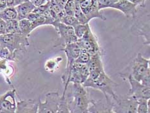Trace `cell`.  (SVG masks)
Instances as JSON below:
<instances>
[{"instance_id": "cell-8", "label": "cell", "mask_w": 150, "mask_h": 113, "mask_svg": "<svg viewBox=\"0 0 150 113\" xmlns=\"http://www.w3.org/2000/svg\"><path fill=\"white\" fill-rule=\"evenodd\" d=\"M61 101L57 92H50L45 95L44 102L39 100L38 113H57Z\"/></svg>"}, {"instance_id": "cell-6", "label": "cell", "mask_w": 150, "mask_h": 113, "mask_svg": "<svg viewBox=\"0 0 150 113\" xmlns=\"http://www.w3.org/2000/svg\"><path fill=\"white\" fill-rule=\"evenodd\" d=\"M61 50H63L67 56L66 68H65L64 72L61 76L62 82H63L64 85L63 92H65L67 89V80L71 67L72 66L73 63L77 59V58L79 57L81 51V48L77 44V43H73L65 45L62 48Z\"/></svg>"}, {"instance_id": "cell-33", "label": "cell", "mask_w": 150, "mask_h": 113, "mask_svg": "<svg viewBox=\"0 0 150 113\" xmlns=\"http://www.w3.org/2000/svg\"><path fill=\"white\" fill-rule=\"evenodd\" d=\"M140 82H141L143 85L146 87H150V71L143 77V78Z\"/></svg>"}, {"instance_id": "cell-37", "label": "cell", "mask_w": 150, "mask_h": 113, "mask_svg": "<svg viewBox=\"0 0 150 113\" xmlns=\"http://www.w3.org/2000/svg\"><path fill=\"white\" fill-rule=\"evenodd\" d=\"M58 5H59L61 8H64L65 3L67 2L68 0H54Z\"/></svg>"}, {"instance_id": "cell-16", "label": "cell", "mask_w": 150, "mask_h": 113, "mask_svg": "<svg viewBox=\"0 0 150 113\" xmlns=\"http://www.w3.org/2000/svg\"><path fill=\"white\" fill-rule=\"evenodd\" d=\"M89 113H115L113 110L112 99H92L88 107Z\"/></svg>"}, {"instance_id": "cell-7", "label": "cell", "mask_w": 150, "mask_h": 113, "mask_svg": "<svg viewBox=\"0 0 150 113\" xmlns=\"http://www.w3.org/2000/svg\"><path fill=\"white\" fill-rule=\"evenodd\" d=\"M112 103L115 113H137L138 101L132 97L117 95L114 98H112Z\"/></svg>"}, {"instance_id": "cell-28", "label": "cell", "mask_w": 150, "mask_h": 113, "mask_svg": "<svg viewBox=\"0 0 150 113\" xmlns=\"http://www.w3.org/2000/svg\"><path fill=\"white\" fill-rule=\"evenodd\" d=\"M59 58L50 59L49 60L47 61L45 65V70L49 72H54V71L58 68V64H59V60L58 61Z\"/></svg>"}, {"instance_id": "cell-42", "label": "cell", "mask_w": 150, "mask_h": 113, "mask_svg": "<svg viewBox=\"0 0 150 113\" xmlns=\"http://www.w3.org/2000/svg\"><path fill=\"white\" fill-rule=\"evenodd\" d=\"M0 60H1V58H0Z\"/></svg>"}, {"instance_id": "cell-4", "label": "cell", "mask_w": 150, "mask_h": 113, "mask_svg": "<svg viewBox=\"0 0 150 113\" xmlns=\"http://www.w3.org/2000/svg\"><path fill=\"white\" fill-rule=\"evenodd\" d=\"M0 45L8 48L12 54L17 56L18 52L27 51L30 43L28 37L22 34H5L0 36Z\"/></svg>"}, {"instance_id": "cell-40", "label": "cell", "mask_w": 150, "mask_h": 113, "mask_svg": "<svg viewBox=\"0 0 150 113\" xmlns=\"http://www.w3.org/2000/svg\"><path fill=\"white\" fill-rule=\"evenodd\" d=\"M14 6H16L19 4H21V3L24 2L25 0H14Z\"/></svg>"}, {"instance_id": "cell-17", "label": "cell", "mask_w": 150, "mask_h": 113, "mask_svg": "<svg viewBox=\"0 0 150 113\" xmlns=\"http://www.w3.org/2000/svg\"><path fill=\"white\" fill-rule=\"evenodd\" d=\"M38 102L35 99H28L17 102L15 113H38Z\"/></svg>"}, {"instance_id": "cell-31", "label": "cell", "mask_w": 150, "mask_h": 113, "mask_svg": "<svg viewBox=\"0 0 150 113\" xmlns=\"http://www.w3.org/2000/svg\"><path fill=\"white\" fill-rule=\"evenodd\" d=\"M90 57L91 55L87 53L86 51L81 50V53L79 54V57L77 58V59L76 60V62L82 63V64H88L89 62V61L90 60Z\"/></svg>"}, {"instance_id": "cell-5", "label": "cell", "mask_w": 150, "mask_h": 113, "mask_svg": "<svg viewBox=\"0 0 150 113\" xmlns=\"http://www.w3.org/2000/svg\"><path fill=\"white\" fill-rule=\"evenodd\" d=\"M76 43L81 50L86 51L90 55L97 53L100 54L102 56L105 55V52L100 46L97 36L91 30V28L87 31L82 38L78 39Z\"/></svg>"}, {"instance_id": "cell-2", "label": "cell", "mask_w": 150, "mask_h": 113, "mask_svg": "<svg viewBox=\"0 0 150 113\" xmlns=\"http://www.w3.org/2000/svg\"><path fill=\"white\" fill-rule=\"evenodd\" d=\"M82 85L85 88L99 90L106 99L117 96L115 90L118 84L107 75L104 69L90 71L89 76Z\"/></svg>"}, {"instance_id": "cell-3", "label": "cell", "mask_w": 150, "mask_h": 113, "mask_svg": "<svg viewBox=\"0 0 150 113\" xmlns=\"http://www.w3.org/2000/svg\"><path fill=\"white\" fill-rule=\"evenodd\" d=\"M149 63L150 60L149 58H146L141 53H138L128 65L119 74L123 80L127 76H130L140 82L143 77L150 71Z\"/></svg>"}, {"instance_id": "cell-15", "label": "cell", "mask_w": 150, "mask_h": 113, "mask_svg": "<svg viewBox=\"0 0 150 113\" xmlns=\"http://www.w3.org/2000/svg\"><path fill=\"white\" fill-rule=\"evenodd\" d=\"M112 9L122 12L127 18L134 19L137 14V6L128 0H118L112 6Z\"/></svg>"}, {"instance_id": "cell-10", "label": "cell", "mask_w": 150, "mask_h": 113, "mask_svg": "<svg viewBox=\"0 0 150 113\" xmlns=\"http://www.w3.org/2000/svg\"><path fill=\"white\" fill-rule=\"evenodd\" d=\"M90 71L86 64L75 62L71 67L67 80V87L70 83L83 84L89 76Z\"/></svg>"}, {"instance_id": "cell-11", "label": "cell", "mask_w": 150, "mask_h": 113, "mask_svg": "<svg viewBox=\"0 0 150 113\" xmlns=\"http://www.w3.org/2000/svg\"><path fill=\"white\" fill-rule=\"evenodd\" d=\"M54 28L59 36V43L55 45V47L58 46V45H61L62 47H64L65 45L68 44L77 42V38L75 34L74 27L66 25L59 22Z\"/></svg>"}, {"instance_id": "cell-20", "label": "cell", "mask_w": 150, "mask_h": 113, "mask_svg": "<svg viewBox=\"0 0 150 113\" xmlns=\"http://www.w3.org/2000/svg\"><path fill=\"white\" fill-rule=\"evenodd\" d=\"M17 12L15 6L6 7L3 10L0 11V18L5 21H8L14 19H17Z\"/></svg>"}, {"instance_id": "cell-12", "label": "cell", "mask_w": 150, "mask_h": 113, "mask_svg": "<svg viewBox=\"0 0 150 113\" xmlns=\"http://www.w3.org/2000/svg\"><path fill=\"white\" fill-rule=\"evenodd\" d=\"M79 4L89 21L94 18H99L103 21L106 20V16L99 11L97 0H83Z\"/></svg>"}, {"instance_id": "cell-18", "label": "cell", "mask_w": 150, "mask_h": 113, "mask_svg": "<svg viewBox=\"0 0 150 113\" xmlns=\"http://www.w3.org/2000/svg\"><path fill=\"white\" fill-rule=\"evenodd\" d=\"M35 6L28 0H25L24 2L21 3L17 6H15V9L17 12V20H21L23 19H25L27 16L34 11Z\"/></svg>"}, {"instance_id": "cell-14", "label": "cell", "mask_w": 150, "mask_h": 113, "mask_svg": "<svg viewBox=\"0 0 150 113\" xmlns=\"http://www.w3.org/2000/svg\"><path fill=\"white\" fill-rule=\"evenodd\" d=\"M149 14L146 16H142L141 18L133 19L135 20V23L132 26V30L133 32H137L139 36H142L144 38V44L149 45V19L146 20Z\"/></svg>"}, {"instance_id": "cell-26", "label": "cell", "mask_w": 150, "mask_h": 113, "mask_svg": "<svg viewBox=\"0 0 150 113\" xmlns=\"http://www.w3.org/2000/svg\"><path fill=\"white\" fill-rule=\"evenodd\" d=\"M137 113H150L149 99L138 100V106Z\"/></svg>"}, {"instance_id": "cell-13", "label": "cell", "mask_w": 150, "mask_h": 113, "mask_svg": "<svg viewBox=\"0 0 150 113\" xmlns=\"http://www.w3.org/2000/svg\"><path fill=\"white\" fill-rule=\"evenodd\" d=\"M17 106L14 88L0 96V113H15Z\"/></svg>"}, {"instance_id": "cell-34", "label": "cell", "mask_w": 150, "mask_h": 113, "mask_svg": "<svg viewBox=\"0 0 150 113\" xmlns=\"http://www.w3.org/2000/svg\"><path fill=\"white\" fill-rule=\"evenodd\" d=\"M131 3L135 4L136 6H140L141 8L146 7V2L147 0H128Z\"/></svg>"}, {"instance_id": "cell-21", "label": "cell", "mask_w": 150, "mask_h": 113, "mask_svg": "<svg viewBox=\"0 0 150 113\" xmlns=\"http://www.w3.org/2000/svg\"><path fill=\"white\" fill-rule=\"evenodd\" d=\"M19 28L21 34L28 37L30 36L31 32L33 31L32 28V23L31 22L27 19V18L21 19L18 21Z\"/></svg>"}, {"instance_id": "cell-23", "label": "cell", "mask_w": 150, "mask_h": 113, "mask_svg": "<svg viewBox=\"0 0 150 113\" xmlns=\"http://www.w3.org/2000/svg\"><path fill=\"white\" fill-rule=\"evenodd\" d=\"M76 3V2H75ZM74 16L80 24H87L89 23L88 19H87L86 16L84 14L82 10H81L79 4L78 3H76V6H75Z\"/></svg>"}, {"instance_id": "cell-19", "label": "cell", "mask_w": 150, "mask_h": 113, "mask_svg": "<svg viewBox=\"0 0 150 113\" xmlns=\"http://www.w3.org/2000/svg\"><path fill=\"white\" fill-rule=\"evenodd\" d=\"M102 58V56L98 53L91 55L90 60L88 63L87 64L90 72V71L104 69L102 58Z\"/></svg>"}, {"instance_id": "cell-38", "label": "cell", "mask_w": 150, "mask_h": 113, "mask_svg": "<svg viewBox=\"0 0 150 113\" xmlns=\"http://www.w3.org/2000/svg\"><path fill=\"white\" fill-rule=\"evenodd\" d=\"M6 7H7L6 0H0V11L3 10Z\"/></svg>"}, {"instance_id": "cell-24", "label": "cell", "mask_w": 150, "mask_h": 113, "mask_svg": "<svg viewBox=\"0 0 150 113\" xmlns=\"http://www.w3.org/2000/svg\"><path fill=\"white\" fill-rule=\"evenodd\" d=\"M0 58L11 61H16L17 60V56L12 54L8 48L3 47L1 45H0Z\"/></svg>"}, {"instance_id": "cell-39", "label": "cell", "mask_w": 150, "mask_h": 113, "mask_svg": "<svg viewBox=\"0 0 150 113\" xmlns=\"http://www.w3.org/2000/svg\"><path fill=\"white\" fill-rule=\"evenodd\" d=\"M6 6H7L8 7H11V6H15L14 0H6Z\"/></svg>"}, {"instance_id": "cell-35", "label": "cell", "mask_w": 150, "mask_h": 113, "mask_svg": "<svg viewBox=\"0 0 150 113\" xmlns=\"http://www.w3.org/2000/svg\"><path fill=\"white\" fill-rule=\"evenodd\" d=\"M28 1L31 2L33 5L35 6V7H38V6L46 4L49 0H28Z\"/></svg>"}, {"instance_id": "cell-25", "label": "cell", "mask_w": 150, "mask_h": 113, "mask_svg": "<svg viewBox=\"0 0 150 113\" xmlns=\"http://www.w3.org/2000/svg\"><path fill=\"white\" fill-rule=\"evenodd\" d=\"M90 28L89 23L87 24H78L76 27H74L75 34H76V37L78 39L82 38L84 34L86 33L87 31Z\"/></svg>"}, {"instance_id": "cell-41", "label": "cell", "mask_w": 150, "mask_h": 113, "mask_svg": "<svg viewBox=\"0 0 150 113\" xmlns=\"http://www.w3.org/2000/svg\"><path fill=\"white\" fill-rule=\"evenodd\" d=\"M74 1H75V2H76V3H79L80 2H81L82 1H83V0H74Z\"/></svg>"}, {"instance_id": "cell-9", "label": "cell", "mask_w": 150, "mask_h": 113, "mask_svg": "<svg viewBox=\"0 0 150 113\" xmlns=\"http://www.w3.org/2000/svg\"><path fill=\"white\" fill-rule=\"evenodd\" d=\"M124 80H127L129 83L130 88L126 96L135 98L138 101L139 99H149L150 98V87H146L133 79L132 76H128Z\"/></svg>"}, {"instance_id": "cell-36", "label": "cell", "mask_w": 150, "mask_h": 113, "mask_svg": "<svg viewBox=\"0 0 150 113\" xmlns=\"http://www.w3.org/2000/svg\"><path fill=\"white\" fill-rule=\"evenodd\" d=\"M6 34V21L0 18V36Z\"/></svg>"}, {"instance_id": "cell-32", "label": "cell", "mask_w": 150, "mask_h": 113, "mask_svg": "<svg viewBox=\"0 0 150 113\" xmlns=\"http://www.w3.org/2000/svg\"><path fill=\"white\" fill-rule=\"evenodd\" d=\"M117 1L118 0H97L99 11H101L104 9L111 8L114 3Z\"/></svg>"}, {"instance_id": "cell-27", "label": "cell", "mask_w": 150, "mask_h": 113, "mask_svg": "<svg viewBox=\"0 0 150 113\" xmlns=\"http://www.w3.org/2000/svg\"><path fill=\"white\" fill-rule=\"evenodd\" d=\"M60 22L66 25L70 26V27H74L76 25L79 24L77 19L75 18L74 16H68L64 15L60 19Z\"/></svg>"}, {"instance_id": "cell-30", "label": "cell", "mask_w": 150, "mask_h": 113, "mask_svg": "<svg viewBox=\"0 0 150 113\" xmlns=\"http://www.w3.org/2000/svg\"><path fill=\"white\" fill-rule=\"evenodd\" d=\"M57 113H72L71 112L69 107H68L64 95H63V94L61 96V101Z\"/></svg>"}, {"instance_id": "cell-29", "label": "cell", "mask_w": 150, "mask_h": 113, "mask_svg": "<svg viewBox=\"0 0 150 113\" xmlns=\"http://www.w3.org/2000/svg\"><path fill=\"white\" fill-rule=\"evenodd\" d=\"M75 6H76V3L74 0H68L63 8L64 15L74 16Z\"/></svg>"}, {"instance_id": "cell-22", "label": "cell", "mask_w": 150, "mask_h": 113, "mask_svg": "<svg viewBox=\"0 0 150 113\" xmlns=\"http://www.w3.org/2000/svg\"><path fill=\"white\" fill-rule=\"evenodd\" d=\"M6 34H21L19 28L18 20L14 19L6 21Z\"/></svg>"}, {"instance_id": "cell-1", "label": "cell", "mask_w": 150, "mask_h": 113, "mask_svg": "<svg viewBox=\"0 0 150 113\" xmlns=\"http://www.w3.org/2000/svg\"><path fill=\"white\" fill-rule=\"evenodd\" d=\"M63 95H64L68 107L72 113H84L88 111L92 99L82 84L70 83Z\"/></svg>"}]
</instances>
